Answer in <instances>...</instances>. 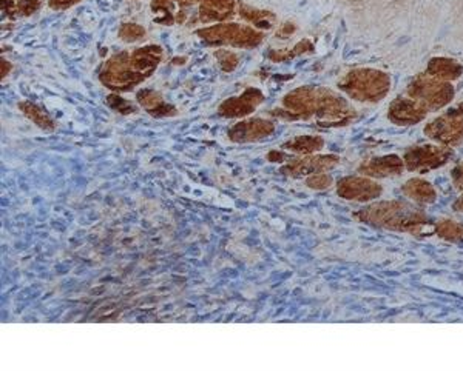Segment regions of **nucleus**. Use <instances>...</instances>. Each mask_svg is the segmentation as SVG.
<instances>
[{
    "label": "nucleus",
    "mask_w": 463,
    "mask_h": 371,
    "mask_svg": "<svg viewBox=\"0 0 463 371\" xmlns=\"http://www.w3.org/2000/svg\"><path fill=\"white\" fill-rule=\"evenodd\" d=\"M284 110H272L270 116L286 120L316 117L320 125H343L351 119V110L345 99L331 89L301 87L283 98Z\"/></svg>",
    "instance_id": "obj_1"
},
{
    "label": "nucleus",
    "mask_w": 463,
    "mask_h": 371,
    "mask_svg": "<svg viewBox=\"0 0 463 371\" xmlns=\"http://www.w3.org/2000/svg\"><path fill=\"white\" fill-rule=\"evenodd\" d=\"M161 60L162 48L160 45H145L131 53L120 51L105 62L99 73V80L111 91H131L155 73Z\"/></svg>",
    "instance_id": "obj_2"
},
{
    "label": "nucleus",
    "mask_w": 463,
    "mask_h": 371,
    "mask_svg": "<svg viewBox=\"0 0 463 371\" xmlns=\"http://www.w3.org/2000/svg\"><path fill=\"white\" fill-rule=\"evenodd\" d=\"M357 217L374 227L411 233H416L418 228H423L429 222L427 214H423L420 210L402 201L374 203V205L361 210Z\"/></svg>",
    "instance_id": "obj_3"
},
{
    "label": "nucleus",
    "mask_w": 463,
    "mask_h": 371,
    "mask_svg": "<svg viewBox=\"0 0 463 371\" xmlns=\"http://www.w3.org/2000/svg\"><path fill=\"white\" fill-rule=\"evenodd\" d=\"M341 91L358 102H378L389 91L391 80L377 69H352L338 82Z\"/></svg>",
    "instance_id": "obj_4"
},
{
    "label": "nucleus",
    "mask_w": 463,
    "mask_h": 371,
    "mask_svg": "<svg viewBox=\"0 0 463 371\" xmlns=\"http://www.w3.org/2000/svg\"><path fill=\"white\" fill-rule=\"evenodd\" d=\"M196 36L207 45H229L235 48L252 49L264 41V34L252 27L239 23H217L213 27L200 28Z\"/></svg>",
    "instance_id": "obj_5"
},
{
    "label": "nucleus",
    "mask_w": 463,
    "mask_h": 371,
    "mask_svg": "<svg viewBox=\"0 0 463 371\" xmlns=\"http://www.w3.org/2000/svg\"><path fill=\"white\" fill-rule=\"evenodd\" d=\"M408 93L412 99L420 102L427 110H439L449 104L454 95V89L446 80H440L433 76H420L412 82Z\"/></svg>",
    "instance_id": "obj_6"
},
{
    "label": "nucleus",
    "mask_w": 463,
    "mask_h": 371,
    "mask_svg": "<svg viewBox=\"0 0 463 371\" xmlns=\"http://www.w3.org/2000/svg\"><path fill=\"white\" fill-rule=\"evenodd\" d=\"M424 134L445 145H455L463 140V111H448L445 116L435 119L424 128Z\"/></svg>",
    "instance_id": "obj_7"
},
{
    "label": "nucleus",
    "mask_w": 463,
    "mask_h": 371,
    "mask_svg": "<svg viewBox=\"0 0 463 371\" xmlns=\"http://www.w3.org/2000/svg\"><path fill=\"white\" fill-rule=\"evenodd\" d=\"M264 94L258 88H246L239 95L224 100L218 108V114L226 119H239L252 114L263 104Z\"/></svg>",
    "instance_id": "obj_8"
},
{
    "label": "nucleus",
    "mask_w": 463,
    "mask_h": 371,
    "mask_svg": "<svg viewBox=\"0 0 463 371\" xmlns=\"http://www.w3.org/2000/svg\"><path fill=\"white\" fill-rule=\"evenodd\" d=\"M451 150L439 146H416L405 155V164L411 171H428L437 168L451 157Z\"/></svg>",
    "instance_id": "obj_9"
},
{
    "label": "nucleus",
    "mask_w": 463,
    "mask_h": 371,
    "mask_svg": "<svg viewBox=\"0 0 463 371\" xmlns=\"http://www.w3.org/2000/svg\"><path fill=\"white\" fill-rule=\"evenodd\" d=\"M337 194L346 201L367 202L382 194V187L367 177L347 176L337 183Z\"/></svg>",
    "instance_id": "obj_10"
},
{
    "label": "nucleus",
    "mask_w": 463,
    "mask_h": 371,
    "mask_svg": "<svg viewBox=\"0 0 463 371\" xmlns=\"http://www.w3.org/2000/svg\"><path fill=\"white\" fill-rule=\"evenodd\" d=\"M274 131H275L274 122L255 117L241 120V122L235 124L230 130L227 131V137L235 144H250L272 136Z\"/></svg>",
    "instance_id": "obj_11"
},
{
    "label": "nucleus",
    "mask_w": 463,
    "mask_h": 371,
    "mask_svg": "<svg viewBox=\"0 0 463 371\" xmlns=\"http://www.w3.org/2000/svg\"><path fill=\"white\" fill-rule=\"evenodd\" d=\"M195 5V0H151L150 8L156 23L172 27L175 23H186L189 12Z\"/></svg>",
    "instance_id": "obj_12"
},
{
    "label": "nucleus",
    "mask_w": 463,
    "mask_h": 371,
    "mask_svg": "<svg viewBox=\"0 0 463 371\" xmlns=\"http://www.w3.org/2000/svg\"><path fill=\"white\" fill-rule=\"evenodd\" d=\"M340 162L337 156H306L303 159H295L286 165L281 166V172L290 177H301V176H312L316 172H325L332 170L335 165Z\"/></svg>",
    "instance_id": "obj_13"
},
{
    "label": "nucleus",
    "mask_w": 463,
    "mask_h": 371,
    "mask_svg": "<svg viewBox=\"0 0 463 371\" xmlns=\"http://www.w3.org/2000/svg\"><path fill=\"white\" fill-rule=\"evenodd\" d=\"M201 23H223L235 16L237 0H195Z\"/></svg>",
    "instance_id": "obj_14"
},
{
    "label": "nucleus",
    "mask_w": 463,
    "mask_h": 371,
    "mask_svg": "<svg viewBox=\"0 0 463 371\" xmlns=\"http://www.w3.org/2000/svg\"><path fill=\"white\" fill-rule=\"evenodd\" d=\"M427 108H424L420 102L414 99H402L398 98L392 102L389 106V117L392 122L400 125H411L417 124L427 116Z\"/></svg>",
    "instance_id": "obj_15"
},
{
    "label": "nucleus",
    "mask_w": 463,
    "mask_h": 371,
    "mask_svg": "<svg viewBox=\"0 0 463 371\" xmlns=\"http://www.w3.org/2000/svg\"><path fill=\"white\" fill-rule=\"evenodd\" d=\"M403 161L398 156H383L376 157L360 166V172L363 176L371 177H388L397 176L403 171Z\"/></svg>",
    "instance_id": "obj_16"
},
{
    "label": "nucleus",
    "mask_w": 463,
    "mask_h": 371,
    "mask_svg": "<svg viewBox=\"0 0 463 371\" xmlns=\"http://www.w3.org/2000/svg\"><path fill=\"white\" fill-rule=\"evenodd\" d=\"M136 100L153 117H172L177 113L176 108L167 104L161 93L155 91V89H141L136 94Z\"/></svg>",
    "instance_id": "obj_17"
},
{
    "label": "nucleus",
    "mask_w": 463,
    "mask_h": 371,
    "mask_svg": "<svg viewBox=\"0 0 463 371\" xmlns=\"http://www.w3.org/2000/svg\"><path fill=\"white\" fill-rule=\"evenodd\" d=\"M238 12L241 19H244L246 22H249L258 30H270L277 22V16L272 11L253 8V6L243 2L238 3Z\"/></svg>",
    "instance_id": "obj_18"
},
{
    "label": "nucleus",
    "mask_w": 463,
    "mask_h": 371,
    "mask_svg": "<svg viewBox=\"0 0 463 371\" xmlns=\"http://www.w3.org/2000/svg\"><path fill=\"white\" fill-rule=\"evenodd\" d=\"M403 194L416 203H433L437 193L433 185L423 179H411L403 185Z\"/></svg>",
    "instance_id": "obj_19"
},
{
    "label": "nucleus",
    "mask_w": 463,
    "mask_h": 371,
    "mask_svg": "<svg viewBox=\"0 0 463 371\" xmlns=\"http://www.w3.org/2000/svg\"><path fill=\"white\" fill-rule=\"evenodd\" d=\"M463 68L459 62L453 59H445V57H439V59H433L428 65V74L437 78L440 80H454L460 78Z\"/></svg>",
    "instance_id": "obj_20"
},
{
    "label": "nucleus",
    "mask_w": 463,
    "mask_h": 371,
    "mask_svg": "<svg viewBox=\"0 0 463 371\" xmlns=\"http://www.w3.org/2000/svg\"><path fill=\"white\" fill-rule=\"evenodd\" d=\"M19 110L25 114V117H28L31 122L39 126L43 131H53L56 128V124L52 116H50L42 106L33 104V102L30 100L21 102V104H19Z\"/></svg>",
    "instance_id": "obj_21"
},
{
    "label": "nucleus",
    "mask_w": 463,
    "mask_h": 371,
    "mask_svg": "<svg viewBox=\"0 0 463 371\" xmlns=\"http://www.w3.org/2000/svg\"><path fill=\"white\" fill-rule=\"evenodd\" d=\"M325 146V140L319 136H298L292 140L284 142L281 148L298 155H312V153L320 151Z\"/></svg>",
    "instance_id": "obj_22"
},
{
    "label": "nucleus",
    "mask_w": 463,
    "mask_h": 371,
    "mask_svg": "<svg viewBox=\"0 0 463 371\" xmlns=\"http://www.w3.org/2000/svg\"><path fill=\"white\" fill-rule=\"evenodd\" d=\"M41 5V0H3L2 10L8 17H27L39 11Z\"/></svg>",
    "instance_id": "obj_23"
},
{
    "label": "nucleus",
    "mask_w": 463,
    "mask_h": 371,
    "mask_svg": "<svg viewBox=\"0 0 463 371\" xmlns=\"http://www.w3.org/2000/svg\"><path fill=\"white\" fill-rule=\"evenodd\" d=\"M435 233L445 240L451 242L463 240V225L454 221H440L435 225Z\"/></svg>",
    "instance_id": "obj_24"
},
{
    "label": "nucleus",
    "mask_w": 463,
    "mask_h": 371,
    "mask_svg": "<svg viewBox=\"0 0 463 371\" xmlns=\"http://www.w3.org/2000/svg\"><path fill=\"white\" fill-rule=\"evenodd\" d=\"M312 43L309 41H303V42H298L294 48L292 49H283V51H272L269 53V59L274 60V62H283V60H289L292 57L295 56H300L303 53H309V51H312Z\"/></svg>",
    "instance_id": "obj_25"
},
{
    "label": "nucleus",
    "mask_w": 463,
    "mask_h": 371,
    "mask_svg": "<svg viewBox=\"0 0 463 371\" xmlns=\"http://www.w3.org/2000/svg\"><path fill=\"white\" fill-rule=\"evenodd\" d=\"M215 57H217L218 65L224 73H232L239 65V56L237 53H232V51L218 49L215 51Z\"/></svg>",
    "instance_id": "obj_26"
},
{
    "label": "nucleus",
    "mask_w": 463,
    "mask_h": 371,
    "mask_svg": "<svg viewBox=\"0 0 463 371\" xmlns=\"http://www.w3.org/2000/svg\"><path fill=\"white\" fill-rule=\"evenodd\" d=\"M119 37L124 42H136L139 39H142L145 36V30L138 23H124L122 27L119 28Z\"/></svg>",
    "instance_id": "obj_27"
},
{
    "label": "nucleus",
    "mask_w": 463,
    "mask_h": 371,
    "mask_svg": "<svg viewBox=\"0 0 463 371\" xmlns=\"http://www.w3.org/2000/svg\"><path fill=\"white\" fill-rule=\"evenodd\" d=\"M107 104H109L110 108H113V110L120 113V114H133V113H136V106L133 105L131 102L120 98L119 94H110L109 98H107Z\"/></svg>",
    "instance_id": "obj_28"
},
{
    "label": "nucleus",
    "mask_w": 463,
    "mask_h": 371,
    "mask_svg": "<svg viewBox=\"0 0 463 371\" xmlns=\"http://www.w3.org/2000/svg\"><path fill=\"white\" fill-rule=\"evenodd\" d=\"M332 177L325 172H316L306 179V185L312 190H327L332 185Z\"/></svg>",
    "instance_id": "obj_29"
},
{
    "label": "nucleus",
    "mask_w": 463,
    "mask_h": 371,
    "mask_svg": "<svg viewBox=\"0 0 463 371\" xmlns=\"http://www.w3.org/2000/svg\"><path fill=\"white\" fill-rule=\"evenodd\" d=\"M80 0H48V5H50V8H53V10H68V8H72V6H74L76 3H79Z\"/></svg>",
    "instance_id": "obj_30"
},
{
    "label": "nucleus",
    "mask_w": 463,
    "mask_h": 371,
    "mask_svg": "<svg viewBox=\"0 0 463 371\" xmlns=\"http://www.w3.org/2000/svg\"><path fill=\"white\" fill-rule=\"evenodd\" d=\"M453 182L459 190H463V164L453 170Z\"/></svg>",
    "instance_id": "obj_31"
},
{
    "label": "nucleus",
    "mask_w": 463,
    "mask_h": 371,
    "mask_svg": "<svg viewBox=\"0 0 463 371\" xmlns=\"http://www.w3.org/2000/svg\"><path fill=\"white\" fill-rule=\"evenodd\" d=\"M294 31H295V25L294 23H284L283 27L280 28V31H278V33H277V36L289 37L290 34H294Z\"/></svg>",
    "instance_id": "obj_32"
},
{
    "label": "nucleus",
    "mask_w": 463,
    "mask_h": 371,
    "mask_svg": "<svg viewBox=\"0 0 463 371\" xmlns=\"http://www.w3.org/2000/svg\"><path fill=\"white\" fill-rule=\"evenodd\" d=\"M268 159H269V162H281L284 159V155L278 150H272L268 155Z\"/></svg>",
    "instance_id": "obj_33"
},
{
    "label": "nucleus",
    "mask_w": 463,
    "mask_h": 371,
    "mask_svg": "<svg viewBox=\"0 0 463 371\" xmlns=\"http://www.w3.org/2000/svg\"><path fill=\"white\" fill-rule=\"evenodd\" d=\"M10 69H11L10 62H6V60L3 59V60H2V78H6V76L10 74Z\"/></svg>",
    "instance_id": "obj_34"
},
{
    "label": "nucleus",
    "mask_w": 463,
    "mask_h": 371,
    "mask_svg": "<svg viewBox=\"0 0 463 371\" xmlns=\"http://www.w3.org/2000/svg\"><path fill=\"white\" fill-rule=\"evenodd\" d=\"M454 210H455V211H460V213H463V196L460 197V199H457V202L454 203Z\"/></svg>",
    "instance_id": "obj_35"
}]
</instances>
